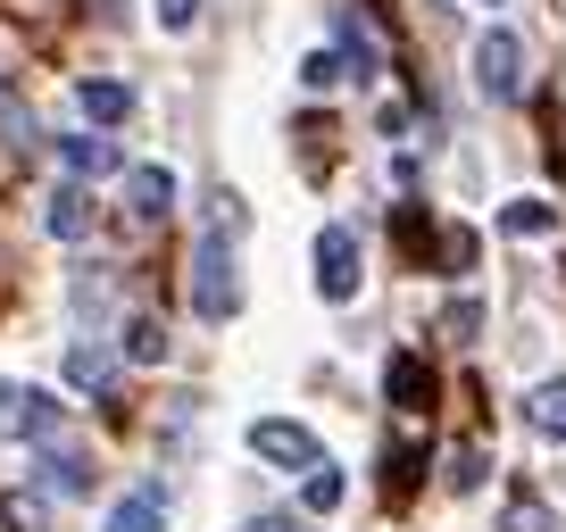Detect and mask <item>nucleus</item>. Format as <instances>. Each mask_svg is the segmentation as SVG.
I'll use <instances>...</instances> for the list:
<instances>
[{
    "instance_id": "obj_1",
    "label": "nucleus",
    "mask_w": 566,
    "mask_h": 532,
    "mask_svg": "<svg viewBox=\"0 0 566 532\" xmlns=\"http://www.w3.org/2000/svg\"><path fill=\"white\" fill-rule=\"evenodd\" d=\"M233 308H242V275H233V242H226V225H209V233H200V249H192V317L226 324Z\"/></svg>"
},
{
    "instance_id": "obj_2",
    "label": "nucleus",
    "mask_w": 566,
    "mask_h": 532,
    "mask_svg": "<svg viewBox=\"0 0 566 532\" xmlns=\"http://www.w3.org/2000/svg\"><path fill=\"white\" fill-rule=\"evenodd\" d=\"M475 84H483V100H525V42L509 34V25H492V34L475 42Z\"/></svg>"
},
{
    "instance_id": "obj_3",
    "label": "nucleus",
    "mask_w": 566,
    "mask_h": 532,
    "mask_svg": "<svg viewBox=\"0 0 566 532\" xmlns=\"http://www.w3.org/2000/svg\"><path fill=\"white\" fill-rule=\"evenodd\" d=\"M59 433H67L59 400H42L25 383H0V441H59Z\"/></svg>"
},
{
    "instance_id": "obj_4",
    "label": "nucleus",
    "mask_w": 566,
    "mask_h": 532,
    "mask_svg": "<svg viewBox=\"0 0 566 532\" xmlns=\"http://www.w3.org/2000/svg\"><path fill=\"white\" fill-rule=\"evenodd\" d=\"M250 449H259L266 466H283V475H317V466H325L317 433L292 425V416H259V425H250Z\"/></svg>"
},
{
    "instance_id": "obj_5",
    "label": "nucleus",
    "mask_w": 566,
    "mask_h": 532,
    "mask_svg": "<svg viewBox=\"0 0 566 532\" xmlns=\"http://www.w3.org/2000/svg\"><path fill=\"white\" fill-rule=\"evenodd\" d=\"M317 291L325 300H358V225L317 233Z\"/></svg>"
},
{
    "instance_id": "obj_6",
    "label": "nucleus",
    "mask_w": 566,
    "mask_h": 532,
    "mask_svg": "<svg viewBox=\"0 0 566 532\" xmlns=\"http://www.w3.org/2000/svg\"><path fill=\"white\" fill-rule=\"evenodd\" d=\"M384 391H391V408H400L408 425H424V416H433V366H424L417 350H400V358H391Z\"/></svg>"
},
{
    "instance_id": "obj_7",
    "label": "nucleus",
    "mask_w": 566,
    "mask_h": 532,
    "mask_svg": "<svg viewBox=\"0 0 566 532\" xmlns=\"http://www.w3.org/2000/svg\"><path fill=\"white\" fill-rule=\"evenodd\" d=\"M334 34H342V67H350L358 84H367V75L384 67V42H375V25L358 18V9H342V18H334Z\"/></svg>"
},
{
    "instance_id": "obj_8",
    "label": "nucleus",
    "mask_w": 566,
    "mask_h": 532,
    "mask_svg": "<svg viewBox=\"0 0 566 532\" xmlns=\"http://www.w3.org/2000/svg\"><path fill=\"white\" fill-rule=\"evenodd\" d=\"M417 475H424V441H417V433H400V441L384 449V499H391V508H408Z\"/></svg>"
},
{
    "instance_id": "obj_9",
    "label": "nucleus",
    "mask_w": 566,
    "mask_h": 532,
    "mask_svg": "<svg viewBox=\"0 0 566 532\" xmlns=\"http://www.w3.org/2000/svg\"><path fill=\"white\" fill-rule=\"evenodd\" d=\"M75 108H84L92 125H125V117H134V92L108 84V75H84V84H75Z\"/></svg>"
},
{
    "instance_id": "obj_10",
    "label": "nucleus",
    "mask_w": 566,
    "mask_h": 532,
    "mask_svg": "<svg viewBox=\"0 0 566 532\" xmlns=\"http://www.w3.org/2000/svg\"><path fill=\"white\" fill-rule=\"evenodd\" d=\"M42 225H51L59 242H84V233H92V192H84V183H67V192H51V209H42Z\"/></svg>"
},
{
    "instance_id": "obj_11",
    "label": "nucleus",
    "mask_w": 566,
    "mask_h": 532,
    "mask_svg": "<svg viewBox=\"0 0 566 532\" xmlns=\"http://www.w3.org/2000/svg\"><path fill=\"white\" fill-rule=\"evenodd\" d=\"M125 200H134V216H167L176 209V175H167V167H134V175H125Z\"/></svg>"
},
{
    "instance_id": "obj_12",
    "label": "nucleus",
    "mask_w": 566,
    "mask_h": 532,
    "mask_svg": "<svg viewBox=\"0 0 566 532\" xmlns=\"http://www.w3.org/2000/svg\"><path fill=\"white\" fill-rule=\"evenodd\" d=\"M500 233H509V242H542V233H558V209H549V200H509V209H500Z\"/></svg>"
},
{
    "instance_id": "obj_13",
    "label": "nucleus",
    "mask_w": 566,
    "mask_h": 532,
    "mask_svg": "<svg viewBox=\"0 0 566 532\" xmlns=\"http://www.w3.org/2000/svg\"><path fill=\"white\" fill-rule=\"evenodd\" d=\"M59 150H67V167H75V175H117V142H108V134H67V142H59Z\"/></svg>"
},
{
    "instance_id": "obj_14",
    "label": "nucleus",
    "mask_w": 566,
    "mask_h": 532,
    "mask_svg": "<svg viewBox=\"0 0 566 532\" xmlns=\"http://www.w3.org/2000/svg\"><path fill=\"white\" fill-rule=\"evenodd\" d=\"M525 425L549 433V441H566V383H533L525 391Z\"/></svg>"
},
{
    "instance_id": "obj_15",
    "label": "nucleus",
    "mask_w": 566,
    "mask_h": 532,
    "mask_svg": "<svg viewBox=\"0 0 566 532\" xmlns=\"http://www.w3.org/2000/svg\"><path fill=\"white\" fill-rule=\"evenodd\" d=\"M159 524H167L159 491H125L117 508H108V524H101V532H159Z\"/></svg>"
},
{
    "instance_id": "obj_16",
    "label": "nucleus",
    "mask_w": 566,
    "mask_h": 532,
    "mask_svg": "<svg viewBox=\"0 0 566 532\" xmlns=\"http://www.w3.org/2000/svg\"><path fill=\"white\" fill-rule=\"evenodd\" d=\"M391 233H400V249H408V258H433V242H442V225H433V216H424L417 209V200H400V216H391Z\"/></svg>"
},
{
    "instance_id": "obj_17",
    "label": "nucleus",
    "mask_w": 566,
    "mask_h": 532,
    "mask_svg": "<svg viewBox=\"0 0 566 532\" xmlns=\"http://www.w3.org/2000/svg\"><path fill=\"white\" fill-rule=\"evenodd\" d=\"M433 258H442V275H467V266L483 258V242H475V225H442V242H433Z\"/></svg>"
},
{
    "instance_id": "obj_18",
    "label": "nucleus",
    "mask_w": 566,
    "mask_h": 532,
    "mask_svg": "<svg viewBox=\"0 0 566 532\" xmlns=\"http://www.w3.org/2000/svg\"><path fill=\"white\" fill-rule=\"evenodd\" d=\"M108 374H117V358H108V350H92V341H75V350H67V383L75 391H101Z\"/></svg>"
},
{
    "instance_id": "obj_19",
    "label": "nucleus",
    "mask_w": 566,
    "mask_h": 532,
    "mask_svg": "<svg viewBox=\"0 0 566 532\" xmlns=\"http://www.w3.org/2000/svg\"><path fill=\"white\" fill-rule=\"evenodd\" d=\"M301 167H308V175L334 167V117H301Z\"/></svg>"
},
{
    "instance_id": "obj_20",
    "label": "nucleus",
    "mask_w": 566,
    "mask_h": 532,
    "mask_svg": "<svg viewBox=\"0 0 566 532\" xmlns=\"http://www.w3.org/2000/svg\"><path fill=\"white\" fill-rule=\"evenodd\" d=\"M301 499H308V515H334V508H342V475H334V466L301 475Z\"/></svg>"
},
{
    "instance_id": "obj_21",
    "label": "nucleus",
    "mask_w": 566,
    "mask_h": 532,
    "mask_svg": "<svg viewBox=\"0 0 566 532\" xmlns=\"http://www.w3.org/2000/svg\"><path fill=\"white\" fill-rule=\"evenodd\" d=\"M442 482H450V491H483V449H475V441H467V449H450Z\"/></svg>"
},
{
    "instance_id": "obj_22",
    "label": "nucleus",
    "mask_w": 566,
    "mask_h": 532,
    "mask_svg": "<svg viewBox=\"0 0 566 532\" xmlns=\"http://www.w3.org/2000/svg\"><path fill=\"white\" fill-rule=\"evenodd\" d=\"M500 532H558V524H549V508H542V499H525V491H516V499H509V515H500Z\"/></svg>"
},
{
    "instance_id": "obj_23",
    "label": "nucleus",
    "mask_w": 566,
    "mask_h": 532,
    "mask_svg": "<svg viewBox=\"0 0 566 532\" xmlns=\"http://www.w3.org/2000/svg\"><path fill=\"white\" fill-rule=\"evenodd\" d=\"M125 358H142V366H150V358H167V333H159L150 317H134V324H125Z\"/></svg>"
},
{
    "instance_id": "obj_24",
    "label": "nucleus",
    "mask_w": 566,
    "mask_h": 532,
    "mask_svg": "<svg viewBox=\"0 0 566 532\" xmlns=\"http://www.w3.org/2000/svg\"><path fill=\"white\" fill-rule=\"evenodd\" d=\"M342 75H350V67H342V51H308V67H301V84H308V92H334V84H342Z\"/></svg>"
},
{
    "instance_id": "obj_25",
    "label": "nucleus",
    "mask_w": 566,
    "mask_h": 532,
    "mask_svg": "<svg viewBox=\"0 0 566 532\" xmlns=\"http://www.w3.org/2000/svg\"><path fill=\"white\" fill-rule=\"evenodd\" d=\"M42 482H51V491H84V458H67V449H59V458H42Z\"/></svg>"
},
{
    "instance_id": "obj_26",
    "label": "nucleus",
    "mask_w": 566,
    "mask_h": 532,
    "mask_svg": "<svg viewBox=\"0 0 566 532\" xmlns=\"http://www.w3.org/2000/svg\"><path fill=\"white\" fill-rule=\"evenodd\" d=\"M475 324H483L475 300H450V308H442V333H450V341H475Z\"/></svg>"
},
{
    "instance_id": "obj_27",
    "label": "nucleus",
    "mask_w": 566,
    "mask_h": 532,
    "mask_svg": "<svg viewBox=\"0 0 566 532\" xmlns=\"http://www.w3.org/2000/svg\"><path fill=\"white\" fill-rule=\"evenodd\" d=\"M192 18H200V0H159V25H167V34H184Z\"/></svg>"
},
{
    "instance_id": "obj_28",
    "label": "nucleus",
    "mask_w": 566,
    "mask_h": 532,
    "mask_svg": "<svg viewBox=\"0 0 566 532\" xmlns=\"http://www.w3.org/2000/svg\"><path fill=\"white\" fill-rule=\"evenodd\" d=\"M250 532H301V524H292V515H259Z\"/></svg>"
}]
</instances>
